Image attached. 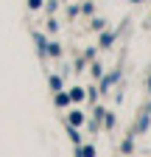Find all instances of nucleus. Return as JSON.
I'll list each match as a JSON object with an SVG mask.
<instances>
[{
	"mask_svg": "<svg viewBox=\"0 0 151 157\" xmlns=\"http://www.w3.org/2000/svg\"><path fill=\"white\" fill-rule=\"evenodd\" d=\"M81 157H92V149H90V146H84V149H81Z\"/></svg>",
	"mask_w": 151,
	"mask_h": 157,
	"instance_id": "f257e3e1",
	"label": "nucleus"
},
{
	"mask_svg": "<svg viewBox=\"0 0 151 157\" xmlns=\"http://www.w3.org/2000/svg\"><path fill=\"white\" fill-rule=\"evenodd\" d=\"M28 6H31V9H39V6H42V0H28Z\"/></svg>",
	"mask_w": 151,
	"mask_h": 157,
	"instance_id": "f03ea898",
	"label": "nucleus"
}]
</instances>
